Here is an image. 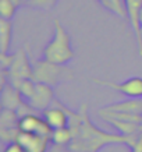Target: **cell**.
I'll return each instance as SVG.
<instances>
[{
	"mask_svg": "<svg viewBox=\"0 0 142 152\" xmlns=\"http://www.w3.org/2000/svg\"><path fill=\"white\" fill-rule=\"evenodd\" d=\"M50 140L53 144L57 145H70V142L73 141V133L70 127H63V129H57L52 131Z\"/></svg>",
	"mask_w": 142,
	"mask_h": 152,
	"instance_id": "15",
	"label": "cell"
},
{
	"mask_svg": "<svg viewBox=\"0 0 142 152\" xmlns=\"http://www.w3.org/2000/svg\"><path fill=\"white\" fill-rule=\"evenodd\" d=\"M28 1H29V0H24V4H25V3H28Z\"/></svg>",
	"mask_w": 142,
	"mask_h": 152,
	"instance_id": "22",
	"label": "cell"
},
{
	"mask_svg": "<svg viewBox=\"0 0 142 152\" xmlns=\"http://www.w3.org/2000/svg\"><path fill=\"white\" fill-rule=\"evenodd\" d=\"M18 6L14 4L11 0H0V17L4 20H13Z\"/></svg>",
	"mask_w": 142,
	"mask_h": 152,
	"instance_id": "17",
	"label": "cell"
},
{
	"mask_svg": "<svg viewBox=\"0 0 142 152\" xmlns=\"http://www.w3.org/2000/svg\"><path fill=\"white\" fill-rule=\"evenodd\" d=\"M23 96L21 92L17 87H14L13 84L10 85H3L1 87V106L4 109H14L17 110L21 103H23Z\"/></svg>",
	"mask_w": 142,
	"mask_h": 152,
	"instance_id": "11",
	"label": "cell"
},
{
	"mask_svg": "<svg viewBox=\"0 0 142 152\" xmlns=\"http://www.w3.org/2000/svg\"><path fill=\"white\" fill-rule=\"evenodd\" d=\"M43 119L50 126L52 130L67 127L70 123L68 112L66 110V106L63 103L57 102V99H56V106H49L43 110Z\"/></svg>",
	"mask_w": 142,
	"mask_h": 152,
	"instance_id": "8",
	"label": "cell"
},
{
	"mask_svg": "<svg viewBox=\"0 0 142 152\" xmlns=\"http://www.w3.org/2000/svg\"><path fill=\"white\" fill-rule=\"evenodd\" d=\"M103 109L111 112H124V113H133V115H142V98H130L127 101L107 105Z\"/></svg>",
	"mask_w": 142,
	"mask_h": 152,
	"instance_id": "12",
	"label": "cell"
},
{
	"mask_svg": "<svg viewBox=\"0 0 142 152\" xmlns=\"http://www.w3.org/2000/svg\"><path fill=\"white\" fill-rule=\"evenodd\" d=\"M130 148H131V152H142V134H139L135 138V141L130 145Z\"/></svg>",
	"mask_w": 142,
	"mask_h": 152,
	"instance_id": "20",
	"label": "cell"
},
{
	"mask_svg": "<svg viewBox=\"0 0 142 152\" xmlns=\"http://www.w3.org/2000/svg\"><path fill=\"white\" fill-rule=\"evenodd\" d=\"M105 121L110 123L120 134H123L125 137H131V135H137L142 133V123H135V121H125V120L113 119V117H106L103 119Z\"/></svg>",
	"mask_w": 142,
	"mask_h": 152,
	"instance_id": "13",
	"label": "cell"
},
{
	"mask_svg": "<svg viewBox=\"0 0 142 152\" xmlns=\"http://www.w3.org/2000/svg\"><path fill=\"white\" fill-rule=\"evenodd\" d=\"M18 129L20 131L39 134V135H45V137H50L52 131H53L50 126L46 123V120L41 116H38L36 113H29L27 116L20 117Z\"/></svg>",
	"mask_w": 142,
	"mask_h": 152,
	"instance_id": "6",
	"label": "cell"
},
{
	"mask_svg": "<svg viewBox=\"0 0 142 152\" xmlns=\"http://www.w3.org/2000/svg\"><path fill=\"white\" fill-rule=\"evenodd\" d=\"M3 152H25V151H24L23 145H21L18 141H11V142H9L6 145Z\"/></svg>",
	"mask_w": 142,
	"mask_h": 152,
	"instance_id": "19",
	"label": "cell"
},
{
	"mask_svg": "<svg viewBox=\"0 0 142 152\" xmlns=\"http://www.w3.org/2000/svg\"><path fill=\"white\" fill-rule=\"evenodd\" d=\"M33 74L32 80L36 83H45L52 87H57L59 84L73 80V70L68 69L67 64H56L42 57L32 63Z\"/></svg>",
	"mask_w": 142,
	"mask_h": 152,
	"instance_id": "3",
	"label": "cell"
},
{
	"mask_svg": "<svg viewBox=\"0 0 142 152\" xmlns=\"http://www.w3.org/2000/svg\"><path fill=\"white\" fill-rule=\"evenodd\" d=\"M7 74H9L10 84H13L14 87H18L20 83L24 80L32 78L33 66L28 59L25 49H20L17 53H14L13 61L7 69Z\"/></svg>",
	"mask_w": 142,
	"mask_h": 152,
	"instance_id": "4",
	"label": "cell"
},
{
	"mask_svg": "<svg viewBox=\"0 0 142 152\" xmlns=\"http://www.w3.org/2000/svg\"><path fill=\"white\" fill-rule=\"evenodd\" d=\"M93 83L99 84V85H107L128 98H142L141 77H131L123 83H109V81H99V80H93Z\"/></svg>",
	"mask_w": 142,
	"mask_h": 152,
	"instance_id": "7",
	"label": "cell"
},
{
	"mask_svg": "<svg viewBox=\"0 0 142 152\" xmlns=\"http://www.w3.org/2000/svg\"><path fill=\"white\" fill-rule=\"evenodd\" d=\"M36 83V81H35ZM55 87H52L49 84L45 83H36L35 85V91H33L32 96L29 98L28 103L35 107L38 112H43L47 109L52 103H55Z\"/></svg>",
	"mask_w": 142,
	"mask_h": 152,
	"instance_id": "5",
	"label": "cell"
},
{
	"mask_svg": "<svg viewBox=\"0 0 142 152\" xmlns=\"http://www.w3.org/2000/svg\"><path fill=\"white\" fill-rule=\"evenodd\" d=\"M75 57L71 46V38L59 20H55V32L43 49V59L56 64H67Z\"/></svg>",
	"mask_w": 142,
	"mask_h": 152,
	"instance_id": "2",
	"label": "cell"
},
{
	"mask_svg": "<svg viewBox=\"0 0 142 152\" xmlns=\"http://www.w3.org/2000/svg\"><path fill=\"white\" fill-rule=\"evenodd\" d=\"M13 39V23L10 20H0V53H9Z\"/></svg>",
	"mask_w": 142,
	"mask_h": 152,
	"instance_id": "14",
	"label": "cell"
},
{
	"mask_svg": "<svg viewBox=\"0 0 142 152\" xmlns=\"http://www.w3.org/2000/svg\"><path fill=\"white\" fill-rule=\"evenodd\" d=\"M56 4H57V0H29L28 3H25V6L31 7V9L45 10V11L53 10Z\"/></svg>",
	"mask_w": 142,
	"mask_h": 152,
	"instance_id": "18",
	"label": "cell"
},
{
	"mask_svg": "<svg viewBox=\"0 0 142 152\" xmlns=\"http://www.w3.org/2000/svg\"><path fill=\"white\" fill-rule=\"evenodd\" d=\"M11 1H13L14 4H17L18 7H20L21 4H24V0H11Z\"/></svg>",
	"mask_w": 142,
	"mask_h": 152,
	"instance_id": "21",
	"label": "cell"
},
{
	"mask_svg": "<svg viewBox=\"0 0 142 152\" xmlns=\"http://www.w3.org/2000/svg\"><path fill=\"white\" fill-rule=\"evenodd\" d=\"M124 6H125L127 17L130 20L135 39L138 42L139 55L142 56V35H141V23H139V13H141L142 9V0H124Z\"/></svg>",
	"mask_w": 142,
	"mask_h": 152,
	"instance_id": "10",
	"label": "cell"
},
{
	"mask_svg": "<svg viewBox=\"0 0 142 152\" xmlns=\"http://www.w3.org/2000/svg\"><path fill=\"white\" fill-rule=\"evenodd\" d=\"M66 110L68 112L70 123L68 127L73 133V141L70 142L68 147L79 152H98L103 147L109 144H125L131 145L135 141L139 134L125 137L123 134H111L106 133L103 130H99L96 126L89 120L88 116L87 103H84L78 112L70 110L66 106ZM142 134V133H141Z\"/></svg>",
	"mask_w": 142,
	"mask_h": 152,
	"instance_id": "1",
	"label": "cell"
},
{
	"mask_svg": "<svg viewBox=\"0 0 142 152\" xmlns=\"http://www.w3.org/2000/svg\"><path fill=\"white\" fill-rule=\"evenodd\" d=\"M18 120L20 116L17 110L14 109H4L1 110L0 115V126L1 129H7V127H18Z\"/></svg>",
	"mask_w": 142,
	"mask_h": 152,
	"instance_id": "16",
	"label": "cell"
},
{
	"mask_svg": "<svg viewBox=\"0 0 142 152\" xmlns=\"http://www.w3.org/2000/svg\"><path fill=\"white\" fill-rule=\"evenodd\" d=\"M141 35H142V27H141Z\"/></svg>",
	"mask_w": 142,
	"mask_h": 152,
	"instance_id": "23",
	"label": "cell"
},
{
	"mask_svg": "<svg viewBox=\"0 0 142 152\" xmlns=\"http://www.w3.org/2000/svg\"><path fill=\"white\" fill-rule=\"evenodd\" d=\"M17 141L23 145L25 152H46L49 149V142L52 140L50 137H45L39 134L20 131Z\"/></svg>",
	"mask_w": 142,
	"mask_h": 152,
	"instance_id": "9",
	"label": "cell"
}]
</instances>
